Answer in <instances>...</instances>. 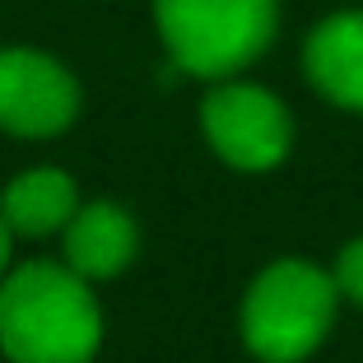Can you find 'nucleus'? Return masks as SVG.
<instances>
[{
    "mask_svg": "<svg viewBox=\"0 0 363 363\" xmlns=\"http://www.w3.org/2000/svg\"><path fill=\"white\" fill-rule=\"evenodd\" d=\"M79 117V84L56 56L33 47L0 52V130L19 140H52Z\"/></svg>",
    "mask_w": 363,
    "mask_h": 363,
    "instance_id": "5",
    "label": "nucleus"
},
{
    "mask_svg": "<svg viewBox=\"0 0 363 363\" xmlns=\"http://www.w3.org/2000/svg\"><path fill=\"white\" fill-rule=\"evenodd\" d=\"M79 210V186L61 168H28L0 191V219L14 238H52Z\"/></svg>",
    "mask_w": 363,
    "mask_h": 363,
    "instance_id": "8",
    "label": "nucleus"
},
{
    "mask_svg": "<svg viewBox=\"0 0 363 363\" xmlns=\"http://www.w3.org/2000/svg\"><path fill=\"white\" fill-rule=\"evenodd\" d=\"M340 312V289L317 261H270L242 294L238 331L257 363H303L321 350Z\"/></svg>",
    "mask_w": 363,
    "mask_h": 363,
    "instance_id": "2",
    "label": "nucleus"
},
{
    "mask_svg": "<svg viewBox=\"0 0 363 363\" xmlns=\"http://www.w3.org/2000/svg\"><path fill=\"white\" fill-rule=\"evenodd\" d=\"M98 345L94 279L65 261H23L0 275V354L10 363H94Z\"/></svg>",
    "mask_w": 363,
    "mask_h": 363,
    "instance_id": "1",
    "label": "nucleus"
},
{
    "mask_svg": "<svg viewBox=\"0 0 363 363\" xmlns=\"http://www.w3.org/2000/svg\"><path fill=\"white\" fill-rule=\"evenodd\" d=\"M201 130L228 168L270 172L294 150V117L270 89L247 79H219L201 103Z\"/></svg>",
    "mask_w": 363,
    "mask_h": 363,
    "instance_id": "4",
    "label": "nucleus"
},
{
    "mask_svg": "<svg viewBox=\"0 0 363 363\" xmlns=\"http://www.w3.org/2000/svg\"><path fill=\"white\" fill-rule=\"evenodd\" d=\"M303 70L326 103L363 112V10H340L308 33Z\"/></svg>",
    "mask_w": 363,
    "mask_h": 363,
    "instance_id": "7",
    "label": "nucleus"
},
{
    "mask_svg": "<svg viewBox=\"0 0 363 363\" xmlns=\"http://www.w3.org/2000/svg\"><path fill=\"white\" fill-rule=\"evenodd\" d=\"M140 252V228L126 205L117 201H79L70 224L61 228V257L70 270L103 284L117 279Z\"/></svg>",
    "mask_w": 363,
    "mask_h": 363,
    "instance_id": "6",
    "label": "nucleus"
},
{
    "mask_svg": "<svg viewBox=\"0 0 363 363\" xmlns=\"http://www.w3.org/2000/svg\"><path fill=\"white\" fill-rule=\"evenodd\" d=\"M159 38L172 65L196 79H228L275 38V0H154Z\"/></svg>",
    "mask_w": 363,
    "mask_h": 363,
    "instance_id": "3",
    "label": "nucleus"
},
{
    "mask_svg": "<svg viewBox=\"0 0 363 363\" xmlns=\"http://www.w3.org/2000/svg\"><path fill=\"white\" fill-rule=\"evenodd\" d=\"M331 279H335V289H340V298L363 303V238H350V242L340 247V257H335V266H331Z\"/></svg>",
    "mask_w": 363,
    "mask_h": 363,
    "instance_id": "9",
    "label": "nucleus"
},
{
    "mask_svg": "<svg viewBox=\"0 0 363 363\" xmlns=\"http://www.w3.org/2000/svg\"><path fill=\"white\" fill-rule=\"evenodd\" d=\"M10 247H14V233H10V224L0 219V275L10 270Z\"/></svg>",
    "mask_w": 363,
    "mask_h": 363,
    "instance_id": "10",
    "label": "nucleus"
}]
</instances>
